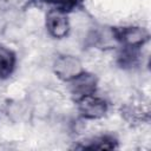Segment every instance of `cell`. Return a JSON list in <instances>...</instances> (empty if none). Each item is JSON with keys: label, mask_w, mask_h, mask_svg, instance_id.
<instances>
[{"label": "cell", "mask_w": 151, "mask_h": 151, "mask_svg": "<svg viewBox=\"0 0 151 151\" xmlns=\"http://www.w3.org/2000/svg\"><path fill=\"white\" fill-rule=\"evenodd\" d=\"M114 39L123 47H142L150 38L146 28L140 26H119L112 28Z\"/></svg>", "instance_id": "1"}, {"label": "cell", "mask_w": 151, "mask_h": 151, "mask_svg": "<svg viewBox=\"0 0 151 151\" xmlns=\"http://www.w3.org/2000/svg\"><path fill=\"white\" fill-rule=\"evenodd\" d=\"M53 71L59 79L68 83L78 74H80L84 70L80 60L77 57L70 54H61L54 59Z\"/></svg>", "instance_id": "2"}, {"label": "cell", "mask_w": 151, "mask_h": 151, "mask_svg": "<svg viewBox=\"0 0 151 151\" xmlns=\"http://www.w3.org/2000/svg\"><path fill=\"white\" fill-rule=\"evenodd\" d=\"M78 111L81 114V117L86 119H99L103 118L107 112V103L100 97H97L93 94L85 96L77 101Z\"/></svg>", "instance_id": "3"}, {"label": "cell", "mask_w": 151, "mask_h": 151, "mask_svg": "<svg viewBox=\"0 0 151 151\" xmlns=\"http://www.w3.org/2000/svg\"><path fill=\"white\" fill-rule=\"evenodd\" d=\"M68 83H70V92L73 99L77 101L78 99L85 96L93 94L97 90L98 80L94 74L83 71L80 74H78Z\"/></svg>", "instance_id": "4"}, {"label": "cell", "mask_w": 151, "mask_h": 151, "mask_svg": "<svg viewBox=\"0 0 151 151\" xmlns=\"http://www.w3.org/2000/svg\"><path fill=\"white\" fill-rule=\"evenodd\" d=\"M46 28L50 35L55 39L65 38L70 32V22L66 13L59 9H51L46 14Z\"/></svg>", "instance_id": "5"}, {"label": "cell", "mask_w": 151, "mask_h": 151, "mask_svg": "<svg viewBox=\"0 0 151 151\" xmlns=\"http://www.w3.org/2000/svg\"><path fill=\"white\" fill-rule=\"evenodd\" d=\"M74 149L80 150H113L118 149V140L112 134H100L80 142V144L76 145Z\"/></svg>", "instance_id": "6"}, {"label": "cell", "mask_w": 151, "mask_h": 151, "mask_svg": "<svg viewBox=\"0 0 151 151\" xmlns=\"http://www.w3.org/2000/svg\"><path fill=\"white\" fill-rule=\"evenodd\" d=\"M122 114L125 117L126 120L132 123H142L149 122L150 119V109L149 104L142 101H133L131 104H126L122 110Z\"/></svg>", "instance_id": "7"}, {"label": "cell", "mask_w": 151, "mask_h": 151, "mask_svg": "<svg viewBox=\"0 0 151 151\" xmlns=\"http://www.w3.org/2000/svg\"><path fill=\"white\" fill-rule=\"evenodd\" d=\"M15 63V53L7 46L0 44V79H6L13 73Z\"/></svg>", "instance_id": "8"}, {"label": "cell", "mask_w": 151, "mask_h": 151, "mask_svg": "<svg viewBox=\"0 0 151 151\" xmlns=\"http://www.w3.org/2000/svg\"><path fill=\"white\" fill-rule=\"evenodd\" d=\"M139 63V52L137 47H123L117 55V64L124 70H131Z\"/></svg>", "instance_id": "9"}, {"label": "cell", "mask_w": 151, "mask_h": 151, "mask_svg": "<svg viewBox=\"0 0 151 151\" xmlns=\"http://www.w3.org/2000/svg\"><path fill=\"white\" fill-rule=\"evenodd\" d=\"M48 5L54 6V9H59L64 13L66 12H71L76 8H78L84 0H38Z\"/></svg>", "instance_id": "10"}]
</instances>
